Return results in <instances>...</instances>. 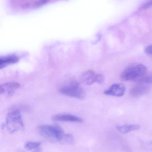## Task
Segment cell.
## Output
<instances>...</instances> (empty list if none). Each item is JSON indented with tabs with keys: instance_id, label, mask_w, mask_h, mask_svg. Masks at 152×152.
Returning <instances> with one entry per match:
<instances>
[{
	"instance_id": "obj_11",
	"label": "cell",
	"mask_w": 152,
	"mask_h": 152,
	"mask_svg": "<svg viewBox=\"0 0 152 152\" xmlns=\"http://www.w3.org/2000/svg\"><path fill=\"white\" fill-rule=\"evenodd\" d=\"M140 128V125L136 124H127L116 126V130L123 134H126L133 131L137 130Z\"/></svg>"
},
{
	"instance_id": "obj_5",
	"label": "cell",
	"mask_w": 152,
	"mask_h": 152,
	"mask_svg": "<svg viewBox=\"0 0 152 152\" xmlns=\"http://www.w3.org/2000/svg\"><path fill=\"white\" fill-rule=\"evenodd\" d=\"M80 79L83 83L88 85L95 83L102 84L104 81V77L103 75L97 73L91 70L82 73L80 76Z\"/></svg>"
},
{
	"instance_id": "obj_15",
	"label": "cell",
	"mask_w": 152,
	"mask_h": 152,
	"mask_svg": "<svg viewBox=\"0 0 152 152\" xmlns=\"http://www.w3.org/2000/svg\"><path fill=\"white\" fill-rule=\"evenodd\" d=\"M51 0H39L37 2H35L34 4V6L35 7H39L42 5H45L46 3L50 1Z\"/></svg>"
},
{
	"instance_id": "obj_14",
	"label": "cell",
	"mask_w": 152,
	"mask_h": 152,
	"mask_svg": "<svg viewBox=\"0 0 152 152\" xmlns=\"http://www.w3.org/2000/svg\"><path fill=\"white\" fill-rule=\"evenodd\" d=\"M151 7H152V0H148L142 4L140 9L141 10L146 9Z\"/></svg>"
},
{
	"instance_id": "obj_2",
	"label": "cell",
	"mask_w": 152,
	"mask_h": 152,
	"mask_svg": "<svg viewBox=\"0 0 152 152\" xmlns=\"http://www.w3.org/2000/svg\"><path fill=\"white\" fill-rule=\"evenodd\" d=\"M59 91L65 96L75 98L83 99L85 97V91L80 83L75 80H68L61 84Z\"/></svg>"
},
{
	"instance_id": "obj_10",
	"label": "cell",
	"mask_w": 152,
	"mask_h": 152,
	"mask_svg": "<svg viewBox=\"0 0 152 152\" xmlns=\"http://www.w3.org/2000/svg\"><path fill=\"white\" fill-rule=\"evenodd\" d=\"M19 61V58L15 55H10L0 58V69H2L10 64H16Z\"/></svg>"
},
{
	"instance_id": "obj_9",
	"label": "cell",
	"mask_w": 152,
	"mask_h": 152,
	"mask_svg": "<svg viewBox=\"0 0 152 152\" xmlns=\"http://www.w3.org/2000/svg\"><path fill=\"white\" fill-rule=\"evenodd\" d=\"M150 90V87L146 85L140 84L134 86L130 91V95L134 97L140 96L147 93Z\"/></svg>"
},
{
	"instance_id": "obj_6",
	"label": "cell",
	"mask_w": 152,
	"mask_h": 152,
	"mask_svg": "<svg viewBox=\"0 0 152 152\" xmlns=\"http://www.w3.org/2000/svg\"><path fill=\"white\" fill-rule=\"evenodd\" d=\"M125 91V87L123 83H115L107 88L104 91L107 96L121 97L124 96Z\"/></svg>"
},
{
	"instance_id": "obj_13",
	"label": "cell",
	"mask_w": 152,
	"mask_h": 152,
	"mask_svg": "<svg viewBox=\"0 0 152 152\" xmlns=\"http://www.w3.org/2000/svg\"><path fill=\"white\" fill-rule=\"evenodd\" d=\"M140 83L145 84H152V76H146L138 80Z\"/></svg>"
},
{
	"instance_id": "obj_7",
	"label": "cell",
	"mask_w": 152,
	"mask_h": 152,
	"mask_svg": "<svg viewBox=\"0 0 152 152\" xmlns=\"http://www.w3.org/2000/svg\"><path fill=\"white\" fill-rule=\"evenodd\" d=\"M19 83L16 82H8L1 84L0 87L1 94L11 96L20 88Z\"/></svg>"
},
{
	"instance_id": "obj_1",
	"label": "cell",
	"mask_w": 152,
	"mask_h": 152,
	"mask_svg": "<svg viewBox=\"0 0 152 152\" xmlns=\"http://www.w3.org/2000/svg\"><path fill=\"white\" fill-rule=\"evenodd\" d=\"M38 130L39 134L49 141L63 144L72 143L74 141L72 135L66 134L58 125H42L39 126Z\"/></svg>"
},
{
	"instance_id": "obj_4",
	"label": "cell",
	"mask_w": 152,
	"mask_h": 152,
	"mask_svg": "<svg viewBox=\"0 0 152 152\" xmlns=\"http://www.w3.org/2000/svg\"><path fill=\"white\" fill-rule=\"evenodd\" d=\"M147 71L144 65L139 64L127 67L121 75V78L124 81L132 80L144 75Z\"/></svg>"
},
{
	"instance_id": "obj_3",
	"label": "cell",
	"mask_w": 152,
	"mask_h": 152,
	"mask_svg": "<svg viewBox=\"0 0 152 152\" xmlns=\"http://www.w3.org/2000/svg\"><path fill=\"white\" fill-rule=\"evenodd\" d=\"M6 126L7 129L11 133L23 129V122L21 113L18 110H13L8 113Z\"/></svg>"
},
{
	"instance_id": "obj_12",
	"label": "cell",
	"mask_w": 152,
	"mask_h": 152,
	"mask_svg": "<svg viewBox=\"0 0 152 152\" xmlns=\"http://www.w3.org/2000/svg\"><path fill=\"white\" fill-rule=\"evenodd\" d=\"M41 143L34 141H29L25 145V148L27 150H32L37 149L40 146Z\"/></svg>"
},
{
	"instance_id": "obj_8",
	"label": "cell",
	"mask_w": 152,
	"mask_h": 152,
	"mask_svg": "<svg viewBox=\"0 0 152 152\" xmlns=\"http://www.w3.org/2000/svg\"><path fill=\"white\" fill-rule=\"evenodd\" d=\"M52 119L54 121L63 122H82L83 120L81 118L67 114H59L53 115Z\"/></svg>"
},
{
	"instance_id": "obj_16",
	"label": "cell",
	"mask_w": 152,
	"mask_h": 152,
	"mask_svg": "<svg viewBox=\"0 0 152 152\" xmlns=\"http://www.w3.org/2000/svg\"><path fill=\"white\" fill-rule=\"evenodd\" d=\"M145 51L148 55H152V45L146 47L145 49Z\"/></svg>"
}]
</instances>
